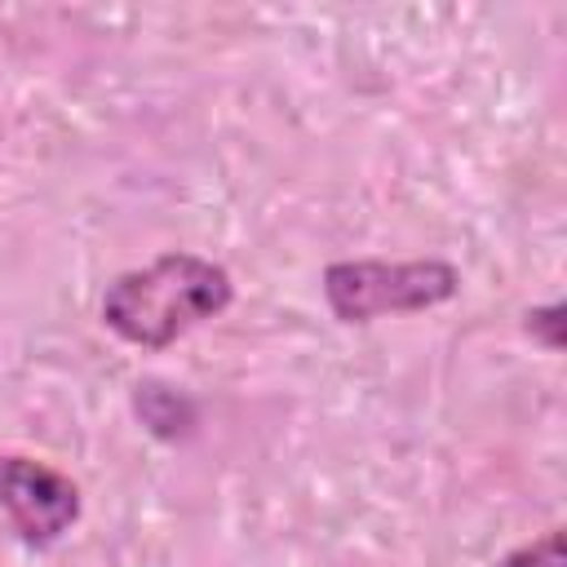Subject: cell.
Returning <instances> with one entry per match:
<instances>
[{
    "label": "cell",
    "mask_w": 567,
    "mask_h": 567,
    "mask_svg": "<svg viewBox=\"0 0 567 567\" xmlns=\"http://www.w3.org/2000/svg\"><path fill=\"white\" fill-rule=\"evenodd\" d=\"M235 301L226 266L199 252H164L142 270H124L102 292V323L142 350H168L190 328L217 319Z\"/></svg>",
    "instance_id": "obj_1"
},
{
    "label": "cell",
    "mask_w": 567,
    "mask_h": 567,
    "mask_svg": "<svg viewBox=\"0 0 567 567\" xmlns=\"http://www.w3.org/2000/svg\"><path fill=\"white\" fill-rule=\"evenodd\" d=\"M461 292V275L452 261L416 257V261H332L323 270V301L337 323H372L381 315H416L452 301Z\"/></svg>",
    "instance_id": "obj_2"
},
{
    "label": "cell",
    "mask_w": 567,
    "mask_h": 567,
    "mask_svg": "<svg viewBox=\"0 0 567 567\" xmlns=\"http://www.w3.org/2000/svg\"><path fill=\"white\" fill-rule=\"evenodd\" d=\"M133 412L159 439H186L195 430V403L164 381H137L133 385Z\"/></svg>",
    "instance_id": "obj_4"
},
{
    "label": "cell",
    "mask_w": 567,
    "mask_h": 567,
    "mask_svg": "<svg viewBox=\"0 0 567 567\" xmlns=\"http://www.w3.org/2000/svg\"><path fill=\"white\" fill-rule=\"evenodd\" d=\"M523 332H527L536 346H545L549 354H558V350L567 346V306H563V301L532 306V310L523 315Z\"/></svg>",
    "instance_id": "obj_5"
},
{
    "label": "cell",
    "mask_w": 567,
    "mask_h": 567,
    "mask_svg": "<svg viewBox=\"0 0 567 567\" xmlns=\"http://www.w3.org/2000/svg\"><path fill=\"white\" fill-rule=\"evenodd\" d=\"M0 509L9 514L22 545L49 549L80 523L84 501H80L75 478H66L62 470L35 456L0 452Z\"/></svg>",
    "instance_id": "obj_3"
},
{
    "label": "cell",
    "mask_w": 567,
    "mask_h": 567,
    "mask_svg": "<svg viewBox=\"0 0 567 567\" xmlns=\"http://www.w3.org/2000/svg\"><path fill=\"white\" fill-rule=\"evenodd\" d=\"M501 567H567V558H563V532L554 527V532H545V536L509 549L501 558Z\"/></svg>",
    "instance_id": "obj_6"
}]
</instances>
